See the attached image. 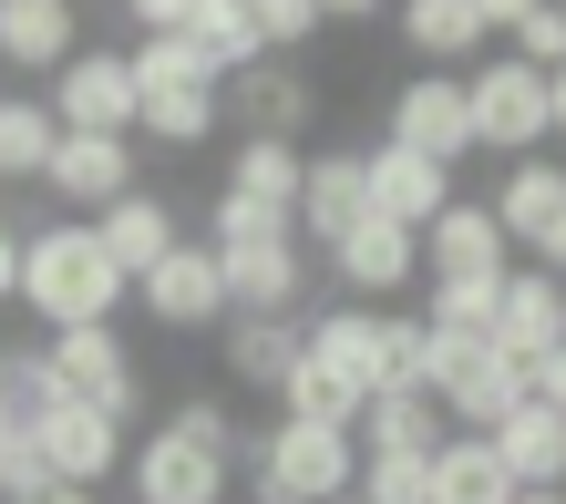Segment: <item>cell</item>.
Listing matches in <instances>:
<instances>
[{"label": "cell", "instance_id": "30bf717a", "mask_svg": "<svg viewBox=\"0 0 566 504\" xmlns=\"http://www.w3.org/2000/svg\"><path fill=\"white\" fill-rule=\"evenodd\" d=\"M381 145H402L422 165H443L453 176V155H474V124H463V83L453 73H412L402 93H391V134Z\"/></svg>", "mask_w": 566, "mask_h": 504}, {"label": "cell", "instance_id": "f6af8a7d", "mask_svg": "<svg viewBox=\"0 0 566 504\" xmlns=\"http://www.w3.org/2000/svg\"><path fill=\"white\" fill-rule=\"evenodd\" d=\"M0 432H11V422H0Z\"/></svg>", "mask_w": 566, "mask_h": 504}, {"label": "cell", "instance_id": "4fadbf2b", "mask_svg": "<svg viewBox=\"0 0 566 504\" xmlns=\"http://www.w3.org/2000/svg\"><path fill=\"white\" fill-rule=\"evenodd\" d=\"M135 298H145L165 329H217V319H227V279H217L207 248H165L145 279H135Z\"/></svg>", "mask_w": 566, "mask_h": 504}, {"label": "cell", "instance_id": "bcb514c9", "mask_svg": "<svg viewBox=\"0 0 566 504\" xmlns=\"http://www.w3.org/2000/svg\"><path fill=\"white\" fill-rule=\"evenodd\" d=\"M556 494H566V484H556Z\"/></svg>", "mask_w": 566, "mask_h": 504}, {"label": "cell", "instance_id": "4dcf8cb0", "mask_svg": "<svg viewBox=\"0 0 566 504\" xmlns=\"http://www.w3.org/2000/svg\"><path fill=\"white\" fill-rule=\"evenodd\" d=\"M494 31L515 42L525 73H556L566 62V0H515V11H494Z\"/></svg>", "mask_w": 566, "mask_h": 504}, {"label": "cell", "instance_id": "e575fe53", "mask_svg": "<svg viewBox=\"0 0 566 504\" xmlns=\"http://www.w3.org/2000/svg\"><path fill=\"white\" fill-rule=\"evenodd\" d=\"M422 371H432L422 319H381V381H371V391H422Z\"/></svg>", "mask_w": 566, "mask_h": 504}, {"label": "cell", "instance_id": "ac0fdd59", "mask_svg": "<svg viewBox=\"0 0 566 504\" xmlns=\"http://www.w3.org/2000/svg\"><path fill=\"white\" fill-rule=\"evenodd\" d=\"M556 207H566V165H546V155H525V165H505V186L484 196V217H494V238H525L536 248L546 227H556Z\"/></svg>", "mask_w": 566, "mask_h": 504}, {"label": "cell", "instance_id": "9c48e42d", "mask_svg": "<svg viewBox=\"0 0 566 504\" xmlns=\"http://www.w3.org/2000/svg\"><path fill=\"white\" fill-rule=\"evenodd\" d=\"M217 114H238L248 145H298L310 114H319V93H310V73H289V62H248V73L217 83Z\"/></svg>", "mask_w": 566, "mask_h": 504}, {"label": "cell", "instance_id": "5b68a950", "mask_svg": "<svg viewBox=\"0 0 566 504\" xmlns=\"http://www.w3.org/2000/svg\"><path fill=\"white\" fill-rule=\"evenodd\" d=\"M42 104H52L62 134H114V145H135V73H124V52H73Z\"/></svg>", "mask_w": 566, "mask_h": 504}, {"label": "cell", "instance_id": "1f68e13d", "mask_svg": "<svg viewBox=\"0 0 566 504\" xmlns=\"http://www.w3.org/2000/svg\"><path fill=\"white\" fill-rule=\"evenodd\" d=\"M248 248H289V217L248 207V196H217L207 207V258H248Z\"/></svg>", "mask_w": 566, "mask_h": 504}, {"label": "cell", "instance_id": "ee69618b", "mask_svg": "<svg viewBox=\"0 0 566 504\" xmlns=\"http://www.w3.org/2000/svg\"><path fill=\"white\" fill-rule=\"evenodd\" d=\"M340 504H360V494H340Z\"/></svg>", "mask_w": 566, "mask_h": 504}, {"label": "cell", "instance_id": "d6986e66", "mask_svg": "<svg viewBox=\"0 0 566 504\" xmlns=\"http://www.w3.org/2000/svg\"><path fill=\"white\" fill-rule=\"evenodd\" d=\"M298 350L371 401V381H381V319H371V309H319V319H298Z\"/></svg>", "mask_w": 566, "mask_h": 504}, {"label": "cell", "instance_id": "2e32d148", "mask_svg": "<svg viewBox=\"0 0 566 504\" xmlns=\"http://www.w3.org/2000/svg\"><path fill=\"white\" fill-rule=\"evenodd\" d=\"M484 443H494V463L515 474V494H556V484H566V412H546V401H515Z\"/></svg>", "mask_w": 566, "mask_h": 504}, {"label": "cell", "instance_id": "d6a6232c", "mask_svg": "<svg viewBox=\"0 0 566 504\" xmlns=\"http://www.w3.org/2000/svg\"><path fill=\"white\" fill-rule=\"evenodd\" d=\"M350 494L360 504H432V453H360Z\"/></svg>", "mask_w": 566, "mask_h": 504}, {"label": "cell", "instance_id": "52a82bcc", "mask_svg": "<svg viewBox=\"0 0 566 504\" xmlns=\"http://www.w3.org/2000/svg\"><path fill=\"white\" fill-rule=\"evenodd\" d=\"M494 350L515 360V371H536L546 350H566V279H546V267H505L494 279Z\"/></svg>", "mask_w": 566, "mask_h": 504}, {"label": "cell", "instance_id": "83f0119b", "mask_svg": "<svg viewBox=\"0 0 566 504\" xmlns=\"http://www.w3.org/2000/svg\"><path fill=\"white\" fill-rule=\"evenodd\" d=\"M279 422H319V432H350V422H360V391H350L340 371H319L310 350H298V371L279 381Z\"/></svg>", "mask_w": 566, "mask_h": 504}, {"label": "cell", "instance_id": "7402d4cb", "mask_svg": "<svg viewBox=\"0 0 566 504\" xmlns=\"http://www.w3.org/2000/svg\"><path fill=\"white\" fill-rule=\"evenodd\" d=\"M432 504H515V474L494 463L484 432H443L432 443Z\"/></svg>", "mask_w": 566, "mask_h": 504}, {"label": "cell", "instance_id": "7bdbcfd3", "mask_svg": "<svg viewBox=\"0 0 566 504\" xmlns=\"http://www.w3.org/2000/svg\"><path fill=\"white\" fill-rule=\"evenodd\" d=\"M515 504H566V494H515Z\"/></svg>", "mask_w": 566, "mask_h": 504}, {"label": "cell", "instance_id": "7c38bea8", "mask_svg": "<svg viewBox=\"0 0 566 504\" xmlns=\"http://www.w3.org/2000/svg\"><path fill=\"white\" fill-rule=\"evenodd\" d=\"M412 248H422V279H432V288H494V279H505V238H494V217L463 207V196L422 227Z\"/></svg>", "mask_w": 566, "mask_h": 504}, {"label": "cell", "instance_id": "44dd1931", "mask_svg": "<svg viewBox=\"0 0 566 504\" xmlns=\"http://www.w3.org/2000/svg\"><path fill=\"white\" fill-rule=\"evenodd\" d=\"M73 52H83V21L62 11V0H0V62H21V73H62Z\"/></svg>", "mask_w": 566, "mask_h": 504}, {"label": "cell", "instance_id": "8d00e7d4", "mask_svg": "<svg viewBox=\"0 0 566 504\" xmlns=\"http://www.w3.org/2000/svg\"><path fill=\"white\" fill-rule=\"evenodd\" d=\"M52 474H42V453H31V432H0V504H42Z\"/></svg>", "mask_w": 566, "mask_h": 504}, {"label": "cell", "instance_id": "60d3db41", "mask_svg": "<svg viewBox=\"0 0 566 504\" xmlns=\"http://www.w3.org/2000/svg\"><path fill=\"white\" fill-rule=\"evenodd\" d=\"M11 279H21V238L0 227V298H11Z\"/></svg>", "mask_w": 566, "mask_h": 504}, {"label": "cell", "instance_id": "4316f807", "mask_svg": "<svg viewBox=\"0 0 566 504\" xmlns=\"http://www.w3.org/2000/svg\"><path fill=\"white\" fill-rule=\"evenodd\" d=\"M227 371L258 381V391H279L298 371V319H227Z\"/></svg>", "mask_w": 566, "mask_h": 504}, {"label": "cell", "instance_id": "603a6c76", "mask_svg": "<svg viewBox=\"0 0 566 504\" xmlns=\"http://www.w3.org/2000/svg\"><path fill=\"white\" fill-rule=\"evenodd\" d=\"M227 114H217V83H135V134H155V145H207Z\"/></svg>", "mask_w": 566, "mask_h": 504}, {"label": "cell", "instance_id": "3957f363", "mask_svg": "<svg viewBox=\"0 0 566 504\" xmlns=\"http://www.w3.org/2000/svg\"><path fill=\"white\" fill-rule=\"evenodd\" d=\"M463 124H474V145H494V155H536L546 145V73H525L515 52H494V62H474V83H463Z\"/></svg>", "mask_w": 566, "mask_h": 504}, {"label": "cell", "instance_id": "f35d334b", "mask_svg": "<svg viewBox=\"0 0 566 504\" xmlns=\"http://www.w3.org/2000/svg\"><path fill=\"white\" fill-rule=\"evenodd\" d=\"M536 267H546V279H566V207H556V227L536 238Z\"/></svg>", "mask_w": 566, "mask_h": 504}, {"label": "cell", "instance_id": "277c9868", "mask_svg": "<svg viewBox=\"0 0 566 504\" xmlns=\"http://www.w3.org/2000/svg\"><path fill=\"white\" fill-rule=\"evenodd\" d=\"M42 371H52V391H62V401H83V412H104V422H135V401H145L135 350H124L114 329H52Z\"/></svg>", "mask_w": 566, "mask_h": 504}, {"label": "cell", "instance_id": "ba28073f", "mask_svg": "<svg viewBox=\"0 0 566 504\" xmlns=\"http://www.w3.org/2000/svg\"><path fill=\"white\" fill-rule=\"evenodd\" d=\"M31 453H42V474H52L62 494H93V484L124 463V422L83 412V401H52V412L31 422Z\"/></svg>", "mask_w": 566, "mask_h": 504}, {"label": "cell", "instance_id": "9a60e30c", "mask_svg": "<svg viewBox=\"0 0 566 504\" xmlns=\"http://www.w3.org/2000/svg\"><path fill=\"white\" fill-rule=\"evenodd\" d=\"M42 176H52V196H62V207L104 217L114 196H135V145H114V134H62Z\"/></svg>", "mask_w": 566, "mask_h": 504}, {"label": "cell", "instance_id": "836d02e7", "mask_svg": "<svg viewBox=\"0 0 566 504\" xmlns=\"http://www.w3.org/2000/svg\"><path fill=\"white\" fill-rule=\"evenodd\" d=\"M422 329H432V340H484V329H494V288H432Z\"/></svg>", "mask_w": 566, "mask_h": 504}, {"label": "cell", "instance_id": "5bb4252c", "mask_svg": "<svg viewBox=\"0 0 566 504\" xmlns=\"http://www.w3.org/2000/svg\"><path fill=\"white\" fill-rule=\"evenodd\" d=\"M83 227H93V248L114 258V279H124V288H135L165 248H186L176 207H165V196H145V186H135V196H114V207H104V217H83Z\"/></svg>", "mask_w": 566, "mask_h": 504}, {"label": "cell", "instance_id": "8fae6325", "mask_svg": "<svg viewBox=\"0 0 566 504\" xmlns=\"http://www.w3.org/2000/svg\"><path fill=\"white\" fill-rule=\"evenodd\" d=\"M360 207H371L381 227H402V238H422V227L453 207V176L422 165V155H402V145H371L360 155Z\"/></svg>", "mask_w": 566, "mask_h": 504}, {"label": "cell", "instance_id": "6da1fadb", "mask_svg": "<svg viewBox=\"0 0 566 504\" xmlns=\"http://www.w3.org/2000/svg\"><path fill=\"white\" fill-rule=\"evenodd\" d=\"M11 298H31V309H42L52 329H114L124 279H114V258L93 248V227H83V217H62V227H42V238L21 248Z\"/></svg>", "mask_w": 566, "mask_h": 504}, {"label": "cell", "instance_id": "ab89813d", "mask_svg": "<svg viewBox=\"0 0 566 504\" xmlns=\"http://www.w3.org/2000/svg\"><path fill=\"white\" fill-rule=\"evenodd\" d=\"M546 124L566 134V62H556V73H546Z\"/></svg>", "mask_w": 566, "mask_h": 504}, {"label": "cell", "instance_id": "f1b7e54d", "mask_svg": "<svg viewBox=\"0 0 566 504\" xmlns=\"http://www.w3.org/2000/svg\"><path fill=\"white\" fill-rule=\"evenodd\" d=\"M298 176H310V155H298V145H238V176H227V196H248V207L289 217V207H298Z\"/></svg>", "mask_w": 566, "mask_h": 504}, {"label": "cell", "instance_id": "cb8c5ba5", "mask_svg": "<svg viewBox=\"0 0 566 504\" xmlns=\"http://www.w3.org/2000/svg\"><path fill=\"white\" fill-rule=\"evenodd\" d=\"M402 42L432 52V73H453L463 52L494 42V11H484V0H412V11H402Z\"/></svg>", "mask_w": 566, "mask_h": 504}, {"label": "cell", "instance_id": "d590c367", "mask_svg": "<svg viewBox=\"0 0 566 504\" xmlns=\"http://www.w3.org/2000/svg\"><path fill=\"white\" fill-rule=\"evenodd\" d=\"M248 11H258V42H269V62L329 31V11H319V0H248Z\"/></svg>", "mask_w": 566, "mask_h": 504}, {"label": "cell", "instance_id": "d4e9b609", "mask_svg": "<svg viewBox=\"0 0 566 504\" xmlns=\"http://www.w3.org/2000/svg\"><path fill=\"white\" fill-rule=\"evenodd\" d=\"M186 52L207 62V73H248V62H269V42H258V11L248 0H196V21H186Z\"/></svg>", "mask_w": 566, "mask_h": 504}, {"label": "cell", "instance_id": "7a4b0ae2", "mask_svg": "<svg viewBox=\"0 0 566 504\" xmlns=\"http://www.w3.org/2000/svg\"><path fill=\"white\" fill-rule=\"evenodd\" d=\"M248 474H258V504H340L360 453L350 432H319V422H279L248 443Z\"/></svg>", "mask_w": 566, "mask_h": 504}, {"label": "cell", "instance_id": "e0dca14e", "mask_svg": "<svg viewBox=\"0 0 566 504\" xmlns=\"http://www.w3.org/2000/svg\"><path fill=\"white\" fill-rule=\"evenodd\" d=\"M329 267H340V288H350V298H391V288H412V279H422V248L402 238V227L360 217L350 238L329 248Z\"/></svg>", "mask_w": 566, "mask_h": 504}, {"label": "cell", "instance_id": "f546056e", "mask_svg": "<svg viewBox=\"0 0 566 504\" xmlns=\"http://www.w3.org/2000/svg\"><path fill=\"white\" fill-rule=\"evenodd\" d=\"M52 145H62V124L42 93H0V176H42Z\"/></svg>", "mask_w": 566, "mask_h": 504}, {"label": "cell", "instance_id": "8992f818", "mask_svg": "<svg viewBox=\"0 0 566 504\" xmlns=\"http://www.w3.org/2000/svg\"><path fill=\"white\" fill-rule=\"evenodd\" d=\"M227 474H238L227 443H196L186 422H165L135 453V504H227Z\"/></svg>", "mask_w": 566, "mask_h": 504}, {"label": "cell", "instance_id": "74e56055", "mask_svg": "<svg viewBox=\"0 0 566 504\" xmlns=\"http://www.w3.org/2000/svg\"><path fill=\"white\" fill-rule=\"evenodd\" d=\"M124 73H135V83H217L186 42H135V52H124Z\"/></svg>", "mask_w": 566, "mask_h": 504}, {"label": "cell", "instance_id": "484cf974", "mask_svg": "<svg viewBox=\"0 0 566 504\" xmlns=\"http://www.w3.org/2000/svg\"><path fill=\"white\" fill-rule=\"evenodd\" d=\"M350 432H360L350 453H432V443H443V412H432L422 391H371Z\"/></svg>", "mask_w": 566, "mask_h": 504}, {"label": "cell", "instance_id": "ffe728a7", "mask_svg": "<svg viewBox=\"0 0 566 504\" xmlns=\"http://www.w3.org/2000/svg\"><path fill=\"white\" fill-rule=\"evenodd\" d=\"M360 217H371V207H360V155H310V176H298V207H289V227H310L319 248H340Z\"/></svg>", "mask_w": 566, "mask_h": 504}, {"label": "cell", "instance_id": "b9f144b4", "mask_svg": "<svg viewBox=\"0 0 566 504\" xmlns=\"http://www.w3.org/2000/svg\"><path fill=\"white\" fill-rule=\"evenodd\" d=\"M42 504H93V494H62V484H52V494H42Z\"/></svg>", "mask_w": 566, "mask_h": 504}]
</instances>
